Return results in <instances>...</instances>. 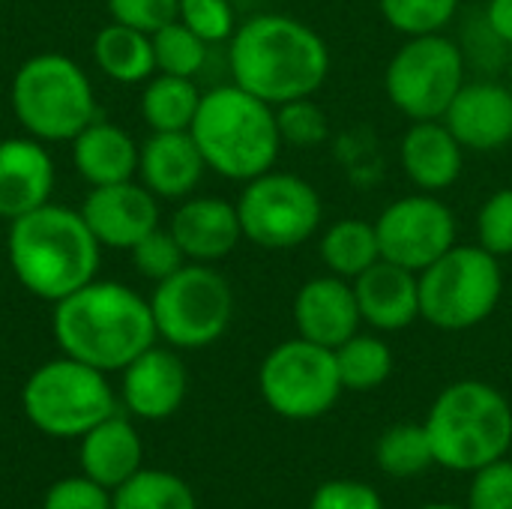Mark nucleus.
<instances>
[{
  "instance_id": "4c0bfd02",
  "label": "nucleus",
  "mask_w": 512,
  "mask_h": 509,
  "mask_svg": "<svg viewBox=\"0 0 512 509\" xmlns=\"http://www.w3.org/2000/svg\"><path fill=\"white\" fill-rule=\"evenodd\" d=\"M105 6L111 12V21L156 33L159 27L177 21L180 0H105Z\"/></svg>"
},
{
  "instance_id": "ddd939ff",
  "label": "nucleus",
  "mask_w": 512,
  "mask_h": 509,
  "mask_svg": "<svg viewBox=\"0 0 512 509\" xmlns=\"http://www.w3.org/2000/svg\"><path fill=\"white\" fill-rule=\"evenodd\" d=\"M381 258L414 273L456 246V216L435 195H405L375 219Z\"/></svg>"
},
{
  "instance_id": "bb28decb",
  "label": "nucleus",
  "mask_w": 512,
  "mask_h": 509,
  "mask_svg": "<svg viewBox=\"0 0 512 509\" xmlns=\"http://www.w3.org/2000/svg\"><path fill=\"white\" fill-rule=\"evenodd\" d=\"M321 261L333 276H342L354 282L360 273H366L375 261H381V246L375 234V222L366 219H339L330 225L318 243Z\"/></svg>"
},
{
  "instance_id": "6e6552de",
  "label": "nucleus",
  "mask_w": 512,
  "mask_h": 509,
  "mask_svg": "<svg viewBox=\"0 0 512 509\" xmlns=\"http://www.w3.org/2000/svg\"><path fill=\"white\" fill-rule=\"evenodd\" d=\"M21 408L42 435L81 438L117 414V399L105 372L63 354L42 363L27 378Z\"/></svg>"
},
{
  "instance_id": "c85d7f7f",
  "label": "nucleus",
  "mask_w": 512,
  "mask_h": 509,
  "mask_svg": "<svg viewBox=\"0 0 512 509\" xmlns=\"http://www.w3.org/2000/svg\"><path fill=\"white\" fill-rule=\"evenodd\" d=\"M375 462L378 468L387 474V477H396V480H411V477H420L426 474L435 462V450H432V441H429V432L426 426L420 423H399V426H390L378 444H375Z\"/></svg>"
},
{
  "instance_id": "dca6fc26",
  "label": "nucleus",
  "mask_w": 512,
  "mask_h": 509,
  "mask_svg": "<svg viewBox=\"0 0 512 509\" xmlns=\"http://www.w3.org/2000/svg\"><path fill=\"white\" fill-rule=\"evenodd\" d=\"M297 336L336 351L354 333H360V306L354 285L342 276H315L294 297Z\"/></svg>"
},
{
  "instance_id": "2eb2a0df",
  "label": "nucleus",
  "mask_w": 512,
  "mask_h": 509,
  "mask_svg": "<svg viewBox=\"0 0 512 509\" xmlns=\"http://www.w3.org/2000/svg\"><path fill=\"white\" fill-rule=\"evenodd\" d=\"M465 150L489 153L512 141V90L498 81H465L441 117Z\"/></svg>"
},
{
  "instance_id": "79ce46f5",
  "label": "nucleus",
  "mask_w": 512,
  "mask_h": 509,
  "mask_svg": "<svg viewBox=\"0 0 512 509\" xmlns=\"http://www.w3.org/2000/svg\"><path fill=\"white\" fill-rule=\"evenodd\" d=\"M420 509H468V507H456V504H426Z\"/></svg>"
},
{
  "instance_id": "20e7f679",
  "label": "nucleus",
  "mask_w": 512,
  "mask_h": 509,
  "mask_svg": "<svg viewBox=\"0 0 512 509\" xmlns=\"http://www.w3.org/2000/svg\"><path fill=\"white\" fill-rule=\"evenodd\" d=\"M189 132L207 168L240 183L270 171L282 150L276 108L237 84H222L201 93Z\"/></svg>"
},
{
  "instance_id": "39448f33",
  "label": "nucleus",
  "mask_w": 512,
  "mask_h": 509,
  "mask_svg": "<svg viewBox=\"0 0 512 509\" xmlns=\"http://www.w3.org/2000/svg\"><path fill=\"white\" fill-rule=\"evenodd\" d=\"M435 462L456 474H474L507 456L512 447V408L486 381H456L438 393L426 414Z\"/></svg>"
},
{
  "instance_id": "9d476101",
  "label": "nucleus",
  "mask_w": 512,
  "mask_h": 509,
  "mask_svg": "<svg viewBox=\"0 0 512 509\" xmlns=\"http://www.w3.org/2000/svg\"><path fill=\"white\" fill-rule=\"evenodd\" d=\"M258 390L267 408L285 420L324 417L342 396L336 354L303 336L279 342L258 369Z\"/></svg>"
},
{
  "instance_id": "2f4dec72",
  "label": "nucleus",
  "mask_w": 512,
  "mask_h": 509,
  "mask_svg": "<svg viewBox=\"0 0 512 509\" xmlns=\"http://www.w3.org/2000/svg\"><path fill=\"white\" fill-rule=\"evenodd\" d=\"M462 0H378L381 15L387 24L405 36H426V33H441Z\"/></svg>"
},
{
  "instance_id": "58836bf2",
  "label": "nucleus",
  "mask_w": 512,
  "mask_h": 509,
  "mask_svg": "<svg viewBox=\"0 0 512 509\" xmlns=\"http://www.w3.org/2000/svg\"><path fill=\"white\" fill-rule=\"evenodd\" d=\"M42 509H114L111 507V492L99 486L90 477H66L57 480L48 492Z\"/></svg>"
},
{
  "instance_id": "1a4fd4ad",
  "label": "nucleus",
  "mask_w": 512,
  "mask_h": 509,
  "mask_svg": "<svg viewBox=\"0 0 512 509\" xmlns=\"http://www.w3.org/2000/svg\"><path fill=\"white\" fill-rule=\"evenodd\" d=\"M150 309L159 339L180 351H198L225 336L234 318V291L210 264L189 261L156 282Z\"/></svg>"
},
{
  "instance_id": "f8f14e48",
  "label": "nucleus",
  "mask_w": 512,
  "mask_h": 509,
  "mask_svg": "<svg viewBox=\"0 0 512 509\" xmlns=\"http://www.w3.org/2000/svg\"><path fill=\"white\" fill-rule=\"evenodd\" d=\"M321 213V195L309 180L273 168L249 180L237 201L243 237L270 252L297 249L315 237Z\"/></svg>"
},
{
  "instance_id": "473e14b6",
  "label": "nucleus",
  "mask_w": 512,
  "mask_h": 509,
  "mask_svg": "<svg viewBox=\"0 0 512 509\" xmlns=\"http://www.w3.org/2000/svg\"><path fill=\"white\" fill-rule=\"evenodd\" d=\"M276 126H279L282 144H291V147H300V150L318 147L327 138V129H330L324 108L318 102H312V96L276 105Z\"/></svg>"
},
{
  "instance_id": "a211bd4d",
  "label": "nucleus",
  "mask_w": 512,
  "mask_h": 509,
  "mask_svg": "<svg viewBox=\"0 0 512 509\" xmlns=\"http://www.w3.org/2000/svg\"><path fill=\"white\" fill-rule=\"evenodd\" d=\"M54 159L45 141L15 135L0 141V219H18L51 201Z\"/></svg>"
},
{
  "instance_id": "5701e85b",
  "label": "nucleus",
  "mask_w": 512,
  "mask_h": 509,
  "mask_svg": "<svg viewBox=\"0 0 512 509\" xmlns=\"http://www.w3.org/2000/svg\"><path fill=\"white\" fill-rule=\"evenodd\" d=\"M84 477L96 480L108 492L123 486L132 474H138L144 465V444L138 429L126 420L111 414L99 426H93L87 435H81V453H78Z\"/></svg>"
},
{
  "instance_id": "ea45409f",
  "label": "nucleus",
  "mask_w": 512,
  "mask_h": 509,
  "mask_svg": "<svg viewBox=\"0 0 512 509\" xmlns=\"http://www.w3.org/2000/svg\"><path fill=\"white\" fill-rule=\"evenodd\" d=\"M309 509H384V501H381L378 489L369 483L327 480L312 492Z\"/></svg>"
},
{
  "instance_id": "f03ea898",
  "label": "nucleus",
  "mask_w": 512,
  "mask_h": 509,
  "mask_svg": "<svg viewBox=\"0 0 512 509\" xmlns=\"http://www.w3.org/2000/svg\"><path fill=\"white\" fill-rule=\"evenodd\" d=\"M54 339L60 351L99 372H123L156 345L150 300L120 282H87L54 303Z\"/></svg>"
},
{
  "instance_id": "c9c22d12",
  "label": "nucleus",
  "mask_w": 512,
  "mask_h": 509,
  "mask_svg": "<svg viewBox=\"0 0 512 509\" xmlns=\"http://www.w3.org/2000/svg\"><path fill=\"white\" fill-rule=\"evenodd\" d=\"M477 240L492 255H512V189H498L477 213Z\"/></svg>"
},
{
  "instance_id": "393cba45",
  "label": "nucleus",
  "mask_w": 512,
  "mask_h": 509,
  "mask_svg": "<svg viewBox=\"0 0 512 509\" xmlns=\"http://www.w3.org/2000/svg\"><path fill=\"white\" fill-rule=\"evenodd\" d=\"M93 60L117 84H141L156 72L150 33L117 21L93 36Z\"/></svg>"
},
{
  "instance_id": "b1692460",
  "label": "nucleus",
  "mask_w": 512,
  "mask_h": 509,
  "mask_svg": "<svg viewBox=\"0 0 512 509\" xmlns=\"http://www.w3.org/2000/svg\"><path fill=\"white\" fill-rule=\"evenodd\" d=\"M141 147L135 138L114 126L93 120L72 138V165L78 177L90 186H111L138 177Z\"/></svg>"
},
{
  "instance_id": "a878e982",
  "label": "nucleus",
  "mask_w": 512,
  "mask_h": 509,
  "mask_svg": "<svg viewBox=\"0 0 512 509\" xmlns=\"http://www.w3.org/2000/svg\"><path fill=\"white\" fill-rule=\"evenodd\" d=\"M201 105V90L192 78L150 75L141 93V117L153 132H189Z\"/></svg>"
},
{
  "instance_id": "72a5a7b5",
  "label": "nucleus",
  "mask_w": 512,
  "mask_h": 509,
  "mask_svg": "<svg viewBox=\"0 0 512 509\" xmlns=\"http://www.w3.org/2000/svg\"><path fill=\"white\" fill-rule=\"evenodd\" d=\"M132 264L144 279L162 282L168 276H174L183 264H189V258L183 255L180 243L174 240V234L168 228H153L147 237H141L132 249Z\"/></svg>"
},
{
  "instance_id": "423d86ee",
  "label": "nucleus",
  "mask_w": 512,
  "mask_h": 509,
  "mask_svg": "<svg viewBox=\"0 0 512 509\" xmlns=\"http://www.w3.org/2000/svg\"><path fill=\"white\" fill-rule=\"evenodd\" d=\"M15 120L39 141H72L96 120V96L87 72L66 54L45 51L24 60L12 78Z\"/></svg>"
},
{
  "instance_id": "37998d69",
  "label": "nucleus",
  "mask_w": 512,
  "mask_h": 509,
  "mask_svg": "<svg viewBox=\"0 0 512 509\" xmlns=\"http://www.w3.org/2000/svg\"><path fill=\"white\" fill-rule=\"evenodd\" d=\"M507 84H510V90H512V69H510V81H507Z\"/></svg>"
},
{
  "instance_id": "a19ab883",
  "label": "nucleus",
  "mask_w": 512,
  "mask_h": 509,
  "mask_svg": "<svg viewBox=\"0 0 512 509\" xmlns=\"http://www.w3.org/2000/svg\"><path fill=\"white\" fill-rule=\"evenodd\" d=\"M486 24L504 45H512V0H489Z\"/></svg>"
},
{
  "instance_id": "4be33fe9",
  "label": "nucleus",
  "mask_w": 512,
  "mask_h": 509,
  "mask_svg": "<svg viewBox=\"0 0 512 509\" xmlns=\"http://www.w3.org/2000/svg\"><path fill=\"white\" fill-rule=\"evenodd\" d=\"M405 177L423 192H444L462 177L465 147L444 120H414L399 147Z\"/></svg>"
},
{
  "instance_id": "f704fd0d",
  "label": "nucleus",
  "mask_w": 512,
  "mask_h": 509,
  "mask_svg": "<svg viewBox=\"0 0 512 509\" xmlns=\"http://www.w3.org/2000/svg\"><path fill=\"white\" fill-rule=\"evenodd\" d=\"M177 21H183L207 45L210 42H225L237 30V18H234L231 0H180Z\"/></svg>"
},
{
  "instance_id": "cd10ccee",
  "label": "nucleus",
  "mask_w": 512,
  "mask_h": 509,
  "mask_svg": "<svg viewBox=\"0 0 512 509\" xmlns=\"http://www.w3.org/2000/svg\"><path fill=\"white\" fill-rule=\"evenodd\" d=\"M333 354H336V369H339L345 390H354V393L378 390L393 375V351L381 336L354 333Z\"/></svg>"
},
{
  "instance_id": "aec40b11",
  "label": "nucleus",
  "mask_w": 512,
  "mask_h": 509,
  "mask_svg": "<svg viewBox=\"0 0 512 509\" xmlns=\"http://www.w3.org/2000/svg\"><path fill=\"white\" fill-rule=\"evenodd\" d=\"M354 294L360 318L381 333H399L420 318L417 273L387 258L375 261L366 273L354 279Z\"/></svg>"
},
{
  "instance_id": "7c9ffc66",
  "label": "nucleus",
  "mask_w": 512,
  "mask_h": 509,
  "mask_svg": "<svg viewBox=\"0 0 512 509\" xmlns=\"http://www.w3.org/2000/svg\"><path fill=\"white\" fill-rule=\"evenodd\" d=\"M153 39V57H156V72L165 75H180V78H195L207 60V42L192 33L183 21H171L150 33Z\"/></svg>"
},
{
  "instance_id": "f257e3e1",
  "label": "nucleus",
  "mask_w": 512,
  "mask_h": 509,
  "mask_svg": "<svg viewBox=\"0 0 512 509\" xmlns=\"http://www.w3.org/2000/svg\"><path fill=\"white\" fill-rule=\"evenodd\" d=\"M228 60L234 84L273 108L315 96L330 72V48L321 33L279 12L237 24Z\"/></svg>"
},
{
  "instance_id": "c756f323",
  "label": "nucleus",
  "mask_w": 512,
  "mask_h": 509,
  "mask_svg": "<svg viewBox=\"0 0 512 509\" xmlns=\"http://www.w3.org/2000/svg\"><path fill=\"white\" fill-rule=\"evenodd\" d=\"M114 509H198L195 492L171 471L141 468L111 492Z\"/></svg>"
},
{
  "instance_id": "412c9836",
  "label": "nucleus",
  "mask_w": 512,
  "mask_h": 509,
  "mask_svg": "<svg viewBox=\"0 0 512 509\" xmlns=\"http://www.w3.org/2000/svg\"><path fill=\"white\" fill-rule=\"evenodd\" d=\"M204 171L207 162L192 132H153L141 144L138 177L156 198L165 201L189 198L198 189Z\"/></svg>"
},
{
  "instance_id": "e433bc0d",
  "label": "nucleus",
  "mask_w": 512,
  "mask_h": 509,
  "mask_svg": "<svg viewBox=\"0 0 512 509\" xmlns=\"http://www.w3.org/2000/svg\"><path fill=\"white\" fill-rule=\"evenodd\" d=\"M468 509H512V459H498L474 471Z\"/></svg>"
},
{
  "instance_id": "0eeeda50",
  "label": "nucleus",
  "mask_w": 512,
  "mask_h": 509,
  "mask_svg": "<svg viewBox=\"0 0 512 509\" xmlns=\"http://www.w3.org/2000/svg\"><path fill=\"white\" fill-rule=\"evenodd\" d=\"M420 318L438 330L462 333L483 324L501 303L504 270L498 255L477 246H453L417 273Z\"/></svg>"
},
{
  "instance_id": "f3484780",
  "label": "nucleus",
  "mask_w": 512,
  "mask_h": 509,
  "mask_svg": "<svg viewBox=\"0 0 512 509\" xmlns=\"http://www.w3.org/2000/svg\"><path fill=\"white\" fill-rule=\"evenodd\" d=\"M189 372L171 348H147L123 369L120 396L138 420H168L180 411Z\"/></svg>"
},
{
  "instance_id": "4468645a",
  "label": "nucleus",
  "mask_w": 512,
  "mask_h": 509,
  "mask_svg": "<svg viewBox=\"0 0 512 509\" xmlns=\"http://www.w3.org/2000/svg\"><path fill=\"white\" fill-rule=\"evenodd\" d=\"M81 216L99 246L129 252L141 237L159 228V198L135 180L90 186V195L81 204Z\"/></svg>"
},
{
  "instance_id": "6ab92c4d",
  "label": "nucleus",
  "mask_w": 512,
  "mask_h": 509,
  "mask_svg": "<svg viewBox=\"0 0 512 509\" xmlns=\"http://www.w3.org/2000/svg\"><path fill=\"white\" fill-rule=\"evenodd\" d=\"M168 231L180 243L183 255L195 264H216L228 258L243 240L237 204L222 198H183L174 210Z\"/></svg>"
},
{
  "instance_id": "9b49d317",
  "label": "nucleus",
  "mask_w": 512,
  "mask_h": 509,
  "mask_svg": "<svg viewBox=\"0 0 512 509\" xmlns=\"http://www.w3.org/2000/svg\"><path fill=\"white\" fill-rule=\"evenodd\" d=\"M390 102L411 120H441L465 87V54L444 33L408 36L384 72Z\"/></svg>"
},
{
  "instance_id": "7ed1b4c3",
  "label": "nucleus",
  "mask_w": 512,
  "mask_h": 509,
  "mask_svg": "<svg viewBox=\"0 0 512 509\" xmlns=\"http://www.w3.org/2000/svg\"><path fill=\"white\" fill-rule=\"evenodd\" d=\"M99 249L81 210L48 201L9 222V267L24 291L48 303H57L96 279Z\"/></svg>"
}]
</instances>
